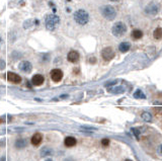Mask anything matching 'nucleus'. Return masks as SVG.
<instances>
[{"mask_svg":"<svg viewBox=\"0 0 162 161\" xmlns=\"http://www.w3.org/2000/svg\"><path fill=\"white\" fill-rule=\"evenodd\" d=\"M7 79L8 81L12 82V83H19L21 81V77L18 74L12 73V72H8L7 73Z\"/></svg>","mask_w":162,"mask_h":161,"instance_id":"nucleus-9","label":"nucleus"},{"mask_svg":"<svg viewBox=\"0 0 162 161\" xmlns=\"http://www.w3.org/2000/svg\"><path fill=\"white\" fill-rule=\"evenodd\" d=\"M62 77H63V72L60 69H53L51 71V78L54 82L61 81Z\"/></svg>","mask_w":162,"mask_h":161,"instance_id":"nucleus-6","label":"nucleus"},{"mask_svg":"<svg viewBox=\"0 0 162 161\" xmlns=\"http://www.w3.org/2000/svg\"><path fill=\"white\" fill-rule=\"evenodd\" d=\"M0 161H6V157L5 156L1 157V158H0Z\"/></svg>","mask_w":162,"mask_h":161,"instance_id":"nucleus-28","label":"nucleus"},{"mask_svg":"<svg viewBox=\"0 0 162 161\" xmlns=\"http://www.w3.org/2000/svg\"><path fill=\"white\" fill-rule=\"evenodd\" d=\"M44 80H45L44 76H42L41 74H37V75H35L34 77H33L32 83L36 86H39V85H42V84L44 83Z\"/></svg>","mask_w":162,"mask_h":161,"instance_id":"nucleus-10","label":"nucleus"},{"mask_svg":"<svg viewBox=\"0 0 162 161\" xmlns=\"http://www.w3.org/2000/svg\"><path fill=\"white\" fill-rule=\"evenodd\" d=\"M60 22V18L56 14H48L45 18V24H46L47 29L53 31L58 26Z\"/></svg>","mask_w":162,"mask_h":161,"instance_id":"nucleus-1","label":"nucleus"},{"mask_svg":"<svg viewBox=\"0 0 162 161\" xmlns=\"http://www.w3.org/2000/svg\"><path fill=\"white\" fill-rule=\"evenodd\" d=\"M50 155H53V150L49 147H45V148L42 149L41 151V156L45 157V156H50Z\"/></svg>","mask_w":162,"mask_h":161,"instance_id":"nucleus-15","label":"nucleus"},{"mask_svg":"<svg viewBox=\"0 0 162 161\" xmlns=\"http://www.w3.org/2000/svg\"><path fill=\"white\" fill-rule=\"evenodd\" d=\"M42 139H43V136L41 133H36V134L34 135V136L32 137V144L35 145V146H38V145L41 144V142H42Z\"/></svg>","mask_w":162,"mask_h":161,"instance_id":"nucleus-11","label":"nucleus"},{"mask_svg":"<svg viewBox=\"0 0 162 161\" xmlns=\"http://www.w3.org/2000/svg\"><path fill=\"white\" fill-rule=\"evenodd\" d=\"M132 36L135 40H139V39H141L143 37V33L140 29H134L132 33Z\"/></svg>","mask_w":162,"mask_h":161,"instance_id":"nucleus-17","label":"nucleus"},{"mask_svg":"<svg viewBox=\"0 0 162 161\" xmlns=\"http://www.w3.org/2000/svg\"><path fill=\"white\" fill-rule=\"evenodd\" d=\"M157 153L160 155V156H162V145H160V146L158 147V149H157Z\"/></svg>","mask_w":162,"mask_h":161,"instance_id":"nucleus-26","label":"nucleus"},{"mask_svg":"<svg viewBox=\"0 0 162 161\" xmlns=\"http://www.w3.org/2000/svg\"><path fill=\"white\" fill-rule=\"evenodd\" d=\"M64 144L67 147H73L76 145V139L74 137H67V138L64 140Z\"/></svg>","mask_w":162,"mask_h":161,"instance_id":"nucleus-13","label":"nucleus"},{"mask_svg":"<svg viewBox=\"0 0 162 161\" xmlns=\"http://www.w3.org/2000/svg\"><path fill=\"white\" fill-rule=\"evenodd\" d=\"M46 161H53L52 159H48V160H46Z\"/></svg>","mask_w":162,"mask_h":161,"instance_id":"nucleus-32","label":"nucleus"},{"mask_svg":"<svg viewBox=\"0 0 162 161\" xmlns=\"http://www.w3.org/2000/svg\"><path fill=\"white\" fill-rule=\"evenodd\" d=\"M19 70H21L22 72H25V73H28V72L32 71V64H31L28 61H22V62H20V64H19L18 66Z\"/></svg>","mask_w":162,"mask_h":161,"instance_id":"nucleus-7","label":"nucleus"},{"mask_svg":"<svg viewBox=\"0 0 162 161\" xmlns=\"http://www.w3.org/2000/svg\"><path fill=\"white\" fill-rule=\"evenodd\" d=\"M101 13L102 15L108 20H113V19L116 18L117 16V11L112 5H104L101 8Z\"/></svg>","mask_w":162,"mask_h":161,"instance_id":"nucleus-3","label":"nucleus"},{"mask_svg":"<svg viewBox=\"0 0 162 161\" xmlns=\"http://www.w3.org/2000/svg\"><path fill=\"white\" fill-rule=\"evenodd\" d=\"M112 31H113V35H114V36L122 37L123 35L127 31V26L124 22H121L120 21V22L115 23L114 26H113V29H112Z\"/></svg>","mask_w":162,"mask_h":161,"instance_id":"nucleus-4","label":"nucleus"},{"mask_svg":"<svg viewBox=\"0 0 162 161\" xmlns=\"http://www.w3.org/2000/svg\"><path fill=\"white\" fill-rule=\"evenodd\" d=\"M134 97L135 99H145V94L143 93V91L140 89H138L137 91L134 93Z\"/></svg>","mask_w":162,"mask_h":161,"instance_id":"nucleus-20","label":"nucleus"},{"mask_svg":"<svg viewBox=\"0 0 162 161\" xmlns=\"http://www.w3.org/2000/svg\"><path fill=\"white\" fill-rule=\"evenodd\" d=\"M65 161H74V160H73V159H70V158H69V159H66Z\"/></svg>","mask_w":162,"mask_h":161,"instance_id":"nucleus-29","label":"nucleus"},{"mask_svg":"<svg viewBox=\"0 0 162 161\" xmlns=\"http://www.w3.org/2000/svg\"><path fill=\"white\" fill-rule=\"evenodd\" d=\"M157 11H158V6L154 4V3L150 4L149 6L146 8V12L149 13V14H151V15L156 14V13H157Z\"/></svg>","mask_w":162,"mask_h":161,"instance_id":"nucleus-12","label":"nucleus"},{"mask_svg":"<svg viewBox=\"0 0 162 161\" xmlns=\"http://www.w3.org/2000/svg\"><path fill=\"white\" fill-rule=\"evenodd\" d=\"M153 37L156 39V40H160V39H162V29L161 27H157V29L154 31Z\"/></svg>","mask_w":162,"mask_h":161,"instance_id":"nucleus-19","label":"nucleus"},{"mask_svg":"<svg viewBox=\"0 0 162 161\" xmlns=\"http://www.w3.org/2000/svg\"><path fill=\"white\" fill-rule=\"evenodd\" d=\"M5 67V62L3 60H0V70L4 69Z\"/></svg>","mask_w":162,"mask_h":161,"instance_id":"nucleus-25","label":"nucleus"},{"mask_svg":"<svg viewBox=\"0 0 162 161\" xmlns=\"http://www.w3.org/2000/svg\"><path fill=\"white\" fill-rule=\"evenodd\" d=\"M110 92H113V93H122V92H124V88H123V87L110 88Z\"/></svg>","mask_w":162,"mask_h":161,"instance_id":"nucleus-21","label":"nucleus"},{"mask_svg":"<svg viewBox=\"0 0 162 161\" xmlns=\"http://www.w3.org/2000/svg\"><path fill=\"white\" fill-rule=\"evenodd\" d=\"M101 144H102V146L106 147L107 145L110 144V140H108V139H103V140L101 141Z\"/></svg>","mask_w":162,"mask_h":161,"instance_id":"nucleus-24","label":"nucleus"},{"mask_svg":"<svg viewBox=\"0 0 162 161\" xmlns=\"http://www.w3.org/2000/svg\"><path fill=\"white\" fill-rule=\"evenodd\" d=\"M0 44H1V38H0Z\"/></svg>","mask_w":162,"mask_h":161,"instance_id":"nucleus-33","label":"nucleus"},{"mask_svg":"<svg viewBox=\"0 0 162 161\" xmlns=\"http://www.w3.org/2000/svg\"><path fill=\"white\" fill-rule=\"evenodd\" d=\"M74 19L80 25H85L89 21V14L84 9H79L74 13Z\"/></svg>","mask_w":162,"mask_h":161,"instance_id":"nucleus-2","label":"nucleus"},{"mask_svg":"<svg viewBox=\"0 0 162 161\" xmlns=\"http://www.w3.org/2000/svg\"><path fill=\"white\" fill-rule=\"evenodd\" d=\"M132 132L134 133V135H135V137H136V139H138V140H139V135H140L139 130H137V129L133 128V129H132Z\"/></svg>","mask_w":162,"mask_h":161,"instance_id":"nucleus-23","label":"nucleus"},{"mask_svg":"<svg viewBox=\"0 0 162 161\" xmlns=\"http://www.w3.org/2000/svg\"><path fill=\"white\" fill-rule=\"evenodd\" d=\"M142 119H143V121L147 122V123H149V122L152 121V115L150 113H148V111H143L141 115Z\"/></svg>","mask_w":162,"mask_h":161,"instance_id":"nucleus-18","label":"nucleus"},{"mask_svg":"<svg viewBox=\"0 0 162 161\" xmlns=\"http://www.w3.org/2000/svg\"><path fill=\"white\" fill-rule=\"evenodd\" d=\"M82 129H86V130H91V131H94L95 129L92 127H82Z\"/></svg>","mask_w":162,"mask_h":161,"instance_id":"nucleus-27","label":"nucleus"},{"mask_svg":"<svg viewBox=\"0 0 162 161\" xmlns=\"http://www.w3.org/2000/svg\"><path fill=\"white\" fill-rule=\"evenodd\" d=\"M110 1H114V2H117V1H119V0H110Z\"/></svg>","mask_w":162,"mask_h":161,"instance_id":"nucleus-30","label":"nucleus"},{"mask_svg":"<svg viewBox=\"0 0 162 161\" xmlns=\"http://www.w3.org/2000/svg\"><path fill=\"white\" fill-rule=\"evenodd\" d=\"M153 113L156 115H162V107H153Z\"/></svg>","mask_w":162,"mask_h":161,"instance_id":"nucleus-22","label":"nucleus"},{"mask_svg":"<svg viewBox=\"0 0 162 161\" xmlns=\"http://www.w3.org/2000/svg\"><path fill=\"white\" fill-rule=\"evenodd\" d=\"M26 146V141L25 139H17L16 142H15V147L18 149L23 148V147Z\"/></svg>","mask_w":162,"mask_h":161,"instance_id":"nucleus-16","label":"nucleus"},{"mask_svg":"<svg viewBox=\"0 0 162 161\" xmlns=\"http://www.w3.org/2000/svg\"><path fill=\"white\" fill-rule=\"evenodd\" d=\"M67 59L69 62L76 63L79 60V53H78L77 51H70L67 55Z\"/></svg>","mask_w":162,"mask_h":161,"instance_id":"nucleus-8","label":"nucleus"},{"mask_svg":"<svg viewBox=\"0 0 162 161\" xmlns=\"http://www.w3.org/2000/svg\"><path fill=\"white\" fill-rule=\"evenodd\" d=\"M125 161H133V160H131V159H126Z\"/></svg>","mask_w":162,"mask_h":161,"instance_id":"nucleus-31","label":"nucleus"},{"mask_svg":"<svg viewBox=\"0 0 162 161\" xmlns=\"http://www.w3.org/2000/svg\"><path fill=\"white\" fill-rule=\"evenodd\" d=\"M130 48H131V45H130V43H128V42H123L122 44H120V46H119V50L122 53L128 52V51L130 50Z\"/></svg>","mask_w":162,"mask_h":161,"instance_id":"nucleus-14","label":"nucleus"},{"mask_svg":"<svg viewBox=\"0 0 162 161\" xmlns=\"http://www.w3.org/2000/svg\"><path fill=\"white\" fill-rule=\"evenodd\" d=\"M115 55H116L115 54V51L110 47H106V48H104L101 51V56H102L103 60L105 61H110L112 59H114Z\"/></svg>","mask_w":162,"mask_h":161,"instance_id":"nucleus-5","label":"nucleus"}]
</instances>
